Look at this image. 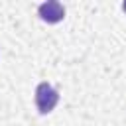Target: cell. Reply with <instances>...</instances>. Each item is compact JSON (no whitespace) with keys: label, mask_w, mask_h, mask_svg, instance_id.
Wrapping results in <instances>:
<instances>
[{"label":"cell","mask_w":126,"mask_h":126,"mask_svg":"<svg viewBox=\"0 0 126 126\" xmlns=\"http://www.w3.org/2000/svg\"><path fill=\"white\" fill-rule=\"evenodd\" d=\"M59 102V93L49 85V83H39L35 89V106L41 114H47L55 108V104Z\"/></svg>","instance_id":"6da1fadb"},{"label":"cell","mask_w":126,"mask_h":126,"mask_svg":"<svg viewBox=\"0 0 126 126\" xmlns=\"http://www.w3.org/2000/svg\"><path fill=\"white\" fill-rule=\"evenodd\" d=\"M37 14H39V18H41L43 22H47V24H57V22L63 20L65 8H63V4L57 2V0H47V2L39 4Z\"/></svg>","instance_id":"7a4b0ae2"},{"label":"cell","mask_w":126,"mask_h":126,"mask_svg":"<svg viewBox=\"0 0 126 126\" xmlns=\"http://www.w3.org/2000/svg\"><path fill=\"white\" fill-rule=\"evenodd\" d=\"M122 8H124V10H126V2H124V4H122Z\"/></svg>","instance_id":"3957f363"}]
</instances>
